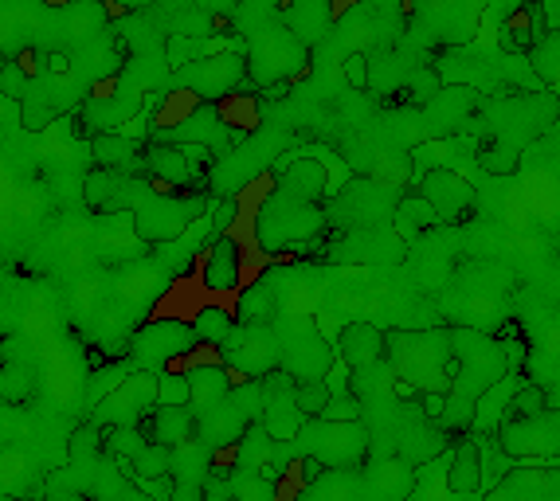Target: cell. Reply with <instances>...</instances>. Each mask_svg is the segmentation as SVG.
I'll return each mask as SVG.
<instances>
[{
    "label": "cell",
    "mask_w": 560,
    "mask_h": 501,
    "mask_svg": "<svg viewBox=\"0 0 560 501\" xmlns=\"http://www.w3.org/2000/svg\"><path fill=\"white\" fill-rule=\"evenodd\" d=\"M384 361L392 380L408 384L412 392H451V329H392L384 333Z\"/></svg>",
    "instance_id": "6da1fadb"
},
{
    "label": "cell",
    "mask_w": 560,
    "mask_h": 501,
    "mask_svg": "<svg viewBox=\"0 0 560 501\" xmlns=\"http://www.w3.org/2000/svg\"><path fill=\"white\" fill-rule=\"evenodd\" d=\"M298 455L318 458L326 470H361L373 455V431L365 419H302L294 435Z\"/></svg>",
    "instance_id": "7a4b0ae2"
},
{
    "label": "cell",
    "mask_w": 560,
    "mask_h": 501,
    "mask_svg": "<svg viewBox=\"0 0 560 501\" xmlns=\"http://www.w3.org/2000/svg\"><path fill=\"white\" fill-rule=\"evenodd\" d=\"M200 216H204V196H181L161 184L134 204V231L145 243H169L181 239Z\"/></svg>",
    "instance_id": "3957f363"
},
{
    "label": "cell",
    "mask_w": 560,
    "mask_h": 501,
    "mask_svg": "<svg viewBox=\"0 0 560 501\" xmlns=\"http://www.w3.org/2000/svg\"><path fill=\"white\" fill-rule=\"evenodd\" d=\"M494 439L510 462H553L560 458V411L541 408L533 415L502 419Z\"/></svg>",
    "instance_id": "277c9868"
},
{
    "label": "cell",
    "mask_w": 560,
    "mask_h": 501,
    "mask_svg": "<svg viewBox=\"0 0 560 501\" xmlns=\"http://www.w3.org/2000/svg\"><path fill=\"white\" fill-rule=\"evenodd\" d=\"M322 228V212L310 204V200H298V196H286V192H271L263 212H259V224H255V235L267 251H282L290 243H302L310 239L314 231Z\"/></svg>",
    "instance_id": "5b68a950"
},
{
    "label": "cell",
    "mask_w": 560,
    "mask_h": 501,
    "mask_svg": "<svg viewBox=\"0 0 560 501\" xmlns=\"http://www.w3.org/2000/svg\"><path fill=\"white\" fill-rule=\"evenodd\" d=\"M220 361L232 368L235 380H259V376L275 372L282 361L275 325H239L235 321V329L220 345Z\"/></svg>",
    "instance_id": "8992f818"
},
{
    "label": "cell",
    "mask_w": 560,
    "mask_h": 501,
    "mask_svg": "<svg viewBox=\"0 0 560 501\" xmlns=\"http://www.w3.org/2000/svg\"><path fill=\"white\" fill-rule=\"evenodd\" d=\"M247 79V59L243 51H216V55H204V59H192L177 71V83L188 94H196L200 102H216V98H228L243 87Z\"/></svg>",
    "instance_id": "52a82bcc"
},
{
    "label": "cell",
    "mask_w": 560,
    "mask_h": 501,
    "mask_svg": "<svg viewBox=\"0 0 560 501\" xmlns=\"http://www.w3.org/2000/svg\"><path fill=\"white\" fill-rule=\"evenodd\" d=\"M157 408V376L153 372H134L122 376L91 411V423L98 427H138L149 411Z\"/></svg>",
    "instance_id": "ba28073f"
},
{
    "label": "cell",
    "mask_w": 560,
    "mask_h": 501,
    "mask_svg": "<svg viewBox=\"0 0 560 501\" xmlns=\"http://www.w3.org/2000/svg\"><path fill=\"white\" fill-rule=\"evenodd\" d=\"M282 345V361L279 368L290 372L294 380H322L329 372V365L337 361L333 345L322 337V329L314 325V318H294L290 321V333L279 337Z\"/></svg>",
    "instance_id": "9c48e42d"
},
{
    "label": "cell",
    "mask_w": 560,
    "mask_h": 501,
    "mask_svg": "<svg viewBox=\"0 0 560 501\" xmlns=\"http://www.w3.org/2000/svg\"><path fill=\"white\" fill-rule=\"evenodd\" d=\"M200 341H196V329H192V321H181V318H153L145 329H141L138 337H134V361L141 368H173L181 365L188 353L196 349Z\"/></svg>",
    "instance_id": "30bf717a"
},
{
    "label": "cell",
    "mask_w": 560,
    "mask_h": 501,
    "mask_svg": "<svg viewBox=\"0 0 560 501\" xmlns=\"http://www.w3.org/2000/svg\"><path fill=\"white\" fill-rule=\"evenodd\" d=\"M420 196L435 208L439 224H463L478 208L474 184L455 169H427V173H420Z\"/></svg>",
    "instance_id": "8fae6325"
},
{
    "label": "cell",
    "mask_w": 560,
    "mask_h": 501,
    "mask_svg": "<svg viewBox=\"0 0 560 501\" xmlns=\"http://www.w3.org/2000/svg\"><path fill=\"white\" fill-rule=\"evenodd\" d=\"M302 411L294 404V376L290 372H267L263 376V411H259V423L267 427L271 439H294L298 427H302Z\"/></svg>",
    "instance_id": "7c38bea8"
},
{
    "label": "cell",
    "mask_w": 560,
    "mask_h": 501,
    "mask_svg": "<svg viewBox=\"0 0 560 501\" xmlns=\"http://www.w3.org/2000/svg\"><path fill=\"white\" fill-rule=\"evenodd\" d=\"M200 282L216 294H235L243 286V251L235 243V235H216L204 247V263H200Z\"/></svg>",
    "instance_id": "4fadbf2b"
},
{
    "label": "cell",
    "mask_w": 560,
    "mask_h": 501,
    "mask_svg": "<svg viewBox=\"0 0 560 501\" xmlns=\"http://www.w3.org/2000/svg\"><path fill=\"white\" fill-rule=\"evenodd\" d=\"M141 169L149 173L153 184H165V188H188V184L200 177V169L185 157L181 145H169V141H149L141 149Z\"/></svg>",
    "instance_id": "5bb4252c"
},
{
    "label": "cell",
    "mask_w": 560,
    "mask_h": 501,
    "mask_svg": "<svg viewBox=\"0 0 560 501\" xmlns=\"http://www.w3.org/2000/svg\"><path fill=\"white\" fill-rule=\"evenodd\" d=\"M302 63H306V51L298 47V40H290V36H267V40H259L255 51H251V75L259 83H275V79L282 83L294 71H302Z\"/></svg>",
    "instance_id": "9a60e30c"
},
{
    "label": "cell",
    "mask_w": 560,
    "mask_h": 501,
    "mask_svg": "<svg viewBox=\"0 0 560 501\" xmlns=\"http://www.w3.org/2000/svg\"><path fill=\"white\" fill-rule=\"evenodd\" d=\"M416 486V466L404 462L400 455H388L373 462L361 478V494L365 501H404Z\"/></svg>",
    "instance_id": "2e32d148"
},
{
    "label": "cell",
    "mask_w": 560,
    "mask_h": 501,
    "mask_svg": "<svg viewBox=\"0 0 560 501\" xmlns=\"http://www.w3.org/2000/svg\"><path fill=\"white\" fill-rule=\"evenodd\" d=\"M333 353L341 357V365L349 372H361V368H373L384 361V329H376L369 321H353L337 333V345Z\"/></svg>",
    "instance_id": "e0dca14e"
},
{
    "label": "cell",
    "mask_w": 560,
    "mask_h": 501,
    "mask_svg": "<svg viewBox=\"0 0 560 501\" xmlns=\"http://www.w3.org/2000/svg\"><path fill=\"white\" fill-rule=\"evenodd\" d=\"M141 435L149 439V443H161V447H177V443H185L196 435V411L188 408V404H157V408L149 411L145 419L138 423Z\"/></svg>",
    "instance_id": "ac0fdd59"
},
{
    "label": "cell",
    "mask_w": 560,
    "mask_h": 501,
    "mask_svg": "<svg viewBox=\"0 0 560 501\" xmlns=\"http://www.w3.org/2000/svg\"><path fill=\"white\" fill-rule=\"evenodd\" d=\"M447 490L455 498H474L482 494V443L478 435H467L451 447L447 455Z\"/></svg>",
    "instance_id": "d6986e66"
},
{
    "label": "cell",
    "mask_w": 560,
    "mask_h": 501,
    "mask_svg": "<svg viewBox=\"0 0 560 501\" xmlns=\"http://www.w3.org/2000/svg\"><path fill=\"white\" fill-rule=\"evenodd\" d=\"M427 106V122H431V134L443 137V134H455V130H463L470 118V106H474V91L467 87H447V91H439L431 102H423Z\"/></svg>",
    "instance_id": "ffe728a7"
},
{
    "label": "cell",
    "mask_w": 560,
    "mask_h": 501,
    "mask_svg": "<svg viewBox=\"0 0 560 501\" xmlns=\"http://www.w3.org/2000/svg\"><path fill=\"white\" fill-rule=\"evenodd\" d=\"M138 110H141L138 94H91L87 106H83V118H87V126H94L98 134H110V130H122Z\"/></svg>",
    "instance_id": "44dd1931"
},
{
    "label": "cell",
    "mask_w": 560,
    "mask_h": 501,
    "mask_svg": "<svg viewBox=\"0 0 560 501\" xmlns=\"http://www.w3.org/2000/svg\"><path fill=\"white\" fill-rule=\"evenodd\" d=\"M275 188L286 192V196H298V200L318 204V196L329 188V173L318 157H298V161H290L279 173V184H275Z\"/></svg>",
    "instance_id": "7402d4cb"
},
{
    "label": "cell",
    "mask_w": 560,
    "mask_h": 501,
    "mask_svg": "<svg viewBox=\"0 0 560 501\" xmlns=\"http://www.w3.org/2000/svg\"><path fill=\"white\" fill-rule=\"evenodd\" d=\"M91 153H94V161H98V169L130 173V169H138L141 165V141L118 134V130H110V134H94Z\"/></svg>",
    "instance_id": "603a6c76"
},
{
    "label": "cell",
    "mask_w": 560,
    "mask_h": 501,
    "mask_svg": "<svg viewBox=\"0 0 560 501\" xmlns=\"http://www.w3.org/2000/svg\"><path fill=\"white\" fill-rule=\"evenodd\" d=\"M525 63H529V71H533L537 83L557 87L560 83V28H549L537 44L529 47V51H525Z\"/></svg>",
    "instance_id": "cb8c5ba5"
},
{
    "label": "cell",
    "mask_w": 560,
    "mask_h": 501,
    "mask_svg": "<svg viewBox=\"0 0 560 501\" xmlns=\"http://www.w3.org/2000/svg\"><path fill=\"white\" fill-rule=\"evenodd\" d=\"M192 329H196L200 345H224V337L235 329V314L224 310V306H204V310H196Z\"/></svg>",
    "instance_id": "d4e9b609"
},
{
    "label": "cell",
    "mask_w": 560,
    "mask_h": 501,
    "mask_svg": "<svg viewBox=\"0 0 560 501\" xmlns=\"http://www.w3.org/2000/svg\"><path fill=\"white\" fill-rule=\"evenodd\" d=\"M106 12H110V4H102V0H71V8H67V32L71 36H94V32H102Z\"/></svg>",
    "instance_id": "484cf974"
},
{
    "label": "cell",
    "mask_w": 560,
    "mask_h": 501,
    "mask_svg": "<svg viewBox=\"0 0 560 501\" xmlns=\"http://www.w3.org/2000/svg\"><path fill=\"white\" fill-rule=\"evenodd\" d=\"M439 224V216H435V208L423 200L420 192L416 196H404L400 200V212H396V228L404 231V235H420V231L435 228Z\"/></svg>",
    "instance_id": "4316f807"
},
{
    "label": "cell",
    "mask_w": 560,
    "mask_h": 501,
    "mask_svg": "<svg viewBox=\"0 0 560 501\" xmlns=\"http://www.w3.org/2000/svg\"><path fill=\"white\" fill-rule=\"evenodd\" d=\"M232 501H279V482L263 474H232Z\"/></svg>",
    "instance_id": "83f0119b"
},
{
    "label": "cell",
    "mask_w": 560,
    "mask_h": 501,
    "mask_svg": "<svg viewBox=\"0 0 560 501\" xmlns=\"http://www.w3.org/2000/svg\"><path fill=\"white\" fill-rule=\"evenodd\" d=\"M329 384L326 376L322 380H294V404H298V411L306 415V419H314V415H322L329 404Z\"/></svg>",
    "instance_id": "f1b7e54d"
},
{
    "label": "cell",
    "mask_w": 560,
    "mask_h": 501,
    "mask_svg": "<svg viewBox=\"0 0 560 501\" xmlns=\"http://www.w3.org/2000/svg\"><path fill=\"white\" fill-rule=\"evenodd\" d=\"M549 408V396H545V388L541 384H529V380H521L514 388V396H510V404H506V415L502 419H514V415H533V411Z\"/></svg>",
    "instance_id": "f546056e"
},
{
    "label": "cell",
    "mask_w": 560,
    "mask_h": 501,
    "mask_svg": "<svg viewBox=\"0 0 560 501\" xmlns=\"http://www.w3.org/2000/svg\"><path fill=\"white\" fill-rule=\"evenodd\" d=\"M169 451H173V447H161V443H145L138 455L130 458L134 474H138V478H161V474H169Z\"/></svg>",
    "instance_id": "4dcf8cb0"
},
{
    "label": "cell",
    "mask_w": 560,
    "mask_h": 501,
    "mask_svg": "<svg viewBox=\"0 0 560 501\" xmlns=\"http://www.w3.org/2000/svg\"><path fill=\"white\" fill-rule=\"evenodd\" d=\"M517 153H521V149H514V145H506V141L494 137L486 149H478V165H482L486 173H498V177H502V173H514L517 169Z\"/></svg>",
    "instance_id": "1f68e13d"
},
{
    "label": "cell",
    "mask_w": 560,
    "mask_h": 501,
    "mask_svg": "<svg viewBox=\"0 0 560 501\" xmlns=\"http://www.w3.org/2000/svg\"><path fill=\"white\" fill-rule=\"evenodd\" d=\"M20 122H24V130L40 134L47 126H55V106H51V102H40V94H28V98L20 102Z\"/></svg>",
    "instance_id": "d6a6232c"
},
{
    "label": "cell",
    "mask_w": 560,
    "mask_h": 501,
    "mask_svg": "<svg viewBox=\"0 0 560 501\" xmlns=\"http://www.w3.org/2000/svg\"><path fill=\"white\" fill-rule=\"evenodd\" d=\"M157 404H188V380L181 368H165L157 376Z\"/></svg>",
    "instance_id": "836d02e7"
},
{
    "label": "cell",
    "mask_w": 560,
    "mask_h": 501,
    "mask_svg": "<svg viewBox=\"0 0 560 501\" xmlns=\"http://www.w3.org/2000/svg\"><path fill=\"white\" fill-rule=\"evenodd\" d=\"M361 408H365V404H361L353 392H333L326 411H322V419H365Z\"/></svg>",
    "instance_id": "e575fe53"
},
{
    "label": "cell",
    "mask_w": 560,
    "mask_h": 501,
    "mask_svg": "<svg viewBox=\"0 0 560 501\" xmlns=\"http://www.w3.org/2000/svg\"><path fill=\"white\" fill-rule=\"evenodd\" d=\"M0 94L24 102L28 98V71L20 63H4V75H0Z\"/></svg>",
    "instance_id": "d590c367"
},
{
    "label": "cell",
    "mask_w": 560,
    "mask_h": 501,
    "mask_svg": "<svg viewBox=\"0 0 560 501\" xmlns=\"http://www.w3.org/2000/svg\"><path fill=\"white\" fill-rule=\"evenodd\" d=\"M408 87H412V98H416V102H431L435 94L443 91V83H439V71H435V67H420V71L412 75V83H408Z\"/></svg>",
    "instance_id": "8d00e7d4"
},
{
    "label": "cell",
    "mask_w": 560,
    "mask_h": 501,
    "mask_svg": "<svg viewBox=\"0 0 560 501\" xmlns=\"http://www.w3.org/2000/svg\"><path fill=\"white\" fill-rule=\"evenodd\" d=\"M345 79H349L353 91H365L369 87V59L365 55H349L345 59Z\"/></svg>",
    "instance_id": "74e56055"
},
{
    "label": "cell",
    "mask_w": 560,
    "mask_h": 501,
    "mask_svg": "<svg viewBox=\"0 0 560 501\" xmlns=\"http://www.w3.org/2000/svg\"><path fill=\"white\" fill-rule=\"evenodd\" d=\"M447 408V392H420V411L423 419H439Z\"/></svg>",
    "instance_id": "f35d334b"
},
{
    "label": "cell",
    "mask_w": 560,
    "mask_h": 501,
    "mask_svg": "<svg viewBox=\"0 0 560 501\" xmlns=\"http://www.w3.org/2000/svg\"><path fill=\"white\" fill-rule=\"evenodd\" d=\"M0 501H16V498H8V494H0Z\"/></svg>",
    "instance_id": "ab89813d"
}]
</instances>
